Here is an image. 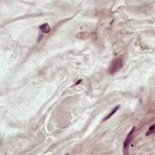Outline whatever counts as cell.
<instances>
[{"label":"cell","instance_id":"obj_3","mask_svg":"<svg viewBox=\"0 0 155 155\" xmlns=\"http://www.w3.org/2000/svg\"><path fill=\"white\" fill-rule=\"evenodd\" d=\"M40 29H41L42 32L45 33H49L50 31V26L48 25V24L47 23L42 24L41 25H40Z\"/></svg>","mask_w":155,"mask_h":155},{"label":"cell","instance_id":"obj_4","mask_svg":"<svg viewBox=\"0 0 155 155\" xmlns=\"http://www.w3.org/2000/svg\"><path fill=\"white\" fill-rule=\"evenodd\" d=\"M119 106H118L117 107H116L114 108V109H113V110L111 111L110 113V114H108V115L104 119H103V121H106V120H107V119H109L110 118H111V116L113 115V114L115 113L116 111H118V110L119 109Z\"/></svg>","mask_w":155,"mask_h":155},{"label":"cell","instance_id":"obj_5","mask_svg":"<svg viewBox=\"0 0 155 155\" xmlns=\"http://www.w3.org/2000/svg\"><path fill=\"white\" fill-rule=\"evenodd\" d=\"M154 124H153L152 126L150 127V128L148 130V132L146 133V136H149L150 135H151V134L154 133Z\"/></svg>","mask_w":155,"mask_h":155},{"label":"cell","instance_id":"obj_2","mask_svg":"<svg viewBox=\"0 0 155 155\" xmlns=\"http://www.w3.org/2000/svg\"><path fill=\"white\" fill-rule=\"evenodd\" d=\"M135 127H133V128L131 130V132L129 133L128 136H127V138L125 139V141H124V151H127V150L128 149V147L129 144L130 143L131 140H132V134H133L134 131H135Z\"/></svg>","mask_w":155,"mask_h":155},{"label":"cell","instance_id":"obj_1","mask_svg":"<svg viewBox=\"0 0 155 155\" xmlns=\"http://www.w3.org/2000/svg\"><path fill=\"white\" fill-rule=\"evenodd\" d=\"M123 66V62L121 58H115L111 63L109 67V72L110 74H114L118 72Z\"/></svg>","mask_w":155,"mask_h":155}]
</instances>
